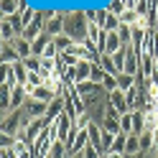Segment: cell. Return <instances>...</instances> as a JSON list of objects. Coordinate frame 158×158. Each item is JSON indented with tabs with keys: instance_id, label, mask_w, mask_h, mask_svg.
<instances>
[{
	"instance_id": "1",
	"label": "cell",
	"mask_w": 158,
	"mask_h": 158,
	"mask_svg": "<svg viewBox=\"0 0 158 158\" xmlns=\"http://www.w3.org/2000/svg\"><path fill=\"white\" fill-rule=\"evenodd\" d=\"M87 31H89V21H87L84 10L66 13V26H64V33L72 38L74 44H84V41H87Z\"/></svg>"
},
{
	"instance_id": "2",
	"label": "cell",
	"mask_w": 158,
	"mask_h": 158,
	"mask_svg": "<svg viewBox=\"0 0 158 158\" xmlns=\"http://www.w3.org/2000/svg\"><path fill=\"white\" fill-rule=\"evenodd\" d=\"M107 102H110L112 107L120 115H125V112H130V107H127V97H125V92L120 89V87H117V89H112L110 94H107Z\"/></svg>"
},
{
	"instance_id": "3",
	"label": "cell",
	"mask_w": 158,
	"mask_h": 158,
	"mask_svg": "<svg viewBox=\"0 0 158 158\" xmlns=\"http://www.w3.org/2000/svg\"><path fill=\"white\" fill-rule=\"evenodd\" d=\"M87 145H89V130L84 127V130H79V133L74 135V140H72V145H69L66 151H69V156H79Z\"/></svg>"
},
{
	"instance_id": "4",
	"label": "cell",
	"mask_w": 158,
	"mask_h": 158,
	"mask_svg": "<svg viewBox=\"0 0 158 158\" xmlns=\"http://www.w3.org/2000/svg\"><path fill=\"white\" fill-rule=\"evenodd\" d=\"M23 110H26V115L31 117V120H38V117H46V112H48V105H46V102L28 100V105L23 107Z\"/></svg>"
},
{
	"instance_id": "5",
	"label": "cell",
	"mask_w": 158,
	"mask_h": 158,
	"mask_svg": "<svg viewBox=\"0 0 158 158\" xmlns=\"http://www.w3.org/2000/svg\"><path fill=\"white\" fill-rule=\"evenodd\" d=\"M92 61H79L74 66V84H82V82H89V77H92Z\"/></svg>"
},
{
	"instance_id": "6",
	"label": "cell",
	"mask_w": 158,
	"mask_h": 158,
	"mask_svg": "<svg viewBox=\"0 0 158 158\" xmlns=\"http://www.w3.org/2000/svg\"><path fill=\"white\" fill-rule=\"evenodd\" d=\"M31 100H36V102H46V105H51V102L56 100V92H54V89H48V87L44 84V87H36V89L31 92Z\"/></svg>"
},
{
	"instance_id": "7",
	"label": "cell",
	"mask_w": 158,
	"mask_h": 158,
	"mask_svg": "<svg viewBox=\"0 0 158 158\" xmlns=\"http://www.w3.org/2000/svg\"><path fill=\"white\" fill-rule=\"evenodd\" d=\"M10 44H13V48L18 51V56H21V59H28V56H33V46H31V41H26V38L15 36Z\"/></svg>"
},
{
	"instance_id": "8",
	"label": "cell",
	"mask_w": 158,
	"mask_h": 158,
	"mask_svg": "<svg viewBox=\"0 0 158 158\" xmlns=\"http://www.w3.org/2000/svg\"><path fill=\"white\" fill-rule=\"evenodd\" d=\"M0 59H3V64H15L21 61V56H18V51L13 48V44H0Z\"/></svg>"
},
{
	"instance_id": "9",
	"label": "cell",
	"mask_w": 158,
	"mask_h": 158,
	"mask_svg": "<svg viewBox=\"0 0 158 158\" xmlns=\"http://www.w3.org/2000/svg\"><path fill=\"white\" fill-rule=\"evenodd\" d=\"M51 41H54V36H48V33L44 31V33L38 36V38H36L33 44H31V46H33V56H44V51H46V46L51 44Z\"/></svg>"
},
{
	"instance_id": "10",
	"label": "cell",
	"mask_w": 158,
	"mask_h": 158,
	"mask_svg": "<svg viewBox=\"0 0 158 158\" xmlns=\"http://www.w3.org/2000/svg\"><path fill=\"white\" fill-rule=\"evenodd\" d=\"M123 48V41H120V36H117V31H112V33H107V46H105V54L107 56H112V54H117Z\"/></svg>"
},
{
	"instance_id": "11",
	"label": "cell",
	"mask_w": 158,
	"mask_h": 158,
	"mask_svg": "<svg viewBox=\"0 0 158 158\" xmlns=\"http://www.w3.org/2000/svg\"><path fill=\"white\" fill-rule=\"evenodd\" d=\"M145 133V110H135L133 112V135Z\"/></svg>"
},
{
	"instance_id": "12",
	"label": "cell",
	"mask_w": 158,
	"mask_h": 158,
	"mask_svg": "<svg viewBox=\"0 0 158 158\" xmlns=\"http://www.w3.org/2000/svg\"><path fill=\"white\" fill-rule=\"evenodd\" d=\"M21 5L23 3H18V0H0V13H3V18H8L21 10Z\"/></svg>"
},
{
	"instance_id": "13",
	"label": "cell",
	"mask_w": 158,
	"mask_h": 158,
	"mask_svg": "<svg viewBox=\"0 0 158 158\" xmlns=\"http://www.w3.org/2000/svg\"><path fill=\"white\" fill-rule=\"evenodd\" d=\"M127 138H130L127 133H117V135H115V143H112V148H110L107 153H120V156H125V145H127Z\"/></svg>"
},
{
	"instance_id": "14",
	"label": "cell",
	"mask_w": 158,
	"mask_h": 158,
	"mask_svg": "<svg viewBox=\"0 0 158 158\" xmlns=\"http://www.w3.org/2000/svg\"><path fill=\"white\" fill-rule=\"evenodd\" d=\"M135 84H138V77H133V74H117V87H120L123 92L133 89Z\"/></svg>"
},
{
	"instance_id": "15",
	"label": "cell",
	"mask_w": 158,
	"mask_h": 158,
	"mask_svg": "<svg viewBox=\"0 0 158 158\" xmlns=\"http://www.w3.org/2000/svg\"><path fill=\"white\" fill-rule=\"evenodd\" d=\"M138 153H143L140 151V135H130L127 145H125V156H138Z\"/></svg>"
},
{
	"instance_id": "16",
	"label": "cell",
	"mask_w": 158,
	"mask_h": 158,
	"mask_svg": "<svg viewBox=\"0 0 158 158\" xmlns=\"http://www.w3.org/2000/svg\"><path fill=\"white\" fill-rule=\"evenodd\" d=\"M15 36H18V33H15V28H13V26L8 23L5 18H3V23H0V38H3L5 44H10V41H13Z\"/></svg>"
},
{
	"instance_id": "17",
	"label": "cell",
	"mask_w": 158,
	"mask_h": 158,
	"mask_svg": "<svg viewBox=\"0 0 158 158\" xmlns=\"http://www.w3.org/2000/svg\"><path fill=\"white\" fill-rule=\"evenodd\" d=\"M13 69H15L18 84H21V87H26V84H28V69H26V64H23V59H21V61H15V64H13Z\"/></svg>"
},
{
	"instance_id": "18",
	"label": "cell",
	"mask_w": 158,
	"mask_h": 158,
	"mask_svg": "<svg viewBox=\"0 0 158 158\" xmlns=\"http://www.w3.org/2000/svg\"><path fill=\"white\" fill-rule=\"evenodd\" d=\"M117 36H120V41H123V46H133V26H120L117 28Z\"/></svg>"
},
{
	"instance_id": "19",
	"label": "cell",
	"mask_w": 158,
	"mask_h": 158,
	"mask_svg": "<svg viewBox=\"0 0 158 158\" xmlns=\"http://www.w3.org/2000/svg\"><path fill=\"white\" fill-rule=\"evenodd\" d=\"M72 38H69L66 33H61V36H54V46L59 48V54H64V51H69V48H72Z\"/></svg>"
},
{
	"instance_id": "20",
	"label": "cell",
	"mask_w": 158,
	"mask_h": 158,
	"mask_svg": "<svg viewBox=\"0 0 158 158\" xmlns=\"http://www.w3.org/2000/svg\"><path fill=\"white\" fill-rule=\"evenodd\" d=\"M120 133L133 135V112H125V115L120 117Z\"/></svg>"
},
{
	"instance_id": "21",
	"label": "cell",
	"mask_w": 158,
	"mask_h": 158,
	"mask_svg": "<svg viewBox=\"0 0 158 158\" xmlns=\"http://www.w3.org/2000/svg\"><path fill=\"white\" fill-rule=\"evenodd\" d=\"M105 77H107V72L100 66V64H94L92 66V77H89V82H94V84H102L105 82Z\"/></svg>"
},
{
	"instance_id": "22",
	"label": "cell",
	"mask_w": 158,
	"mask_h": 158,
	"mask_svg": "<svg viewBox=\"0 0 158 158\" xmlns=\"http://www.w3.org/2000/svg\"><path fill=\"white\" fill-rule=\"evenodd\" d=\"M100 66L105 69L107 74H115V77L120 74V72H117V69H115V64H112V56H107V54H102V59H100Z\"/></svg>"
},
{
	"instance_id": "23",
	"label": "cell",
	"mask_w": 158,
	"mask_h": 158,
	"mask_svg": "<svg viewBox=\"0 0 158 158\" xmlns=\"http://www.w3.org/2000/svg\"><path fill=\"white\" fill-rule=\"evenodd\" d=\"M5 21H8V23H10V26L15 28V33H18V36L23 33V28H26V26H23V21H21V13H13V15H8Z\"/></svg>"
},
{
	"instance_id": "24",
	"label": "cell",
	"mask_w": 158,
	"mask_h": 158,
	"mask_svg": "<svg viewBox=\"0 0 158 158\" xmlns=\"http://www.w3.org/2000/svg\"><path fill=\"white\" fill-rule=\"evenodd\" d=\"M23 64L28 72H41V56H28V59H23Z\"/></svg>"
},
{
	"instance_id": "25",
	"label": "cell",
	"mask_w": 158,
	"mask_h": 158,
	"mask_svg": "<svg viewBox=\"0 0 158 158\" xmlns=\"http://www.w3.org/2000/svg\"><path fill=\"white\" fill-rule=\"evenodd\" d=\"M138 18H140V15H138L135 10H130V8H127V10L120 15V23H125V26H135V23H138Z\"/></svg>"
},
{
	"instance_id": "26",
	"label": "cell",
	"mask_w": 158,
	"mask_h": 158,
	"mask_svg": "<svg viewBox=\"0 0 158 158\" xmlns=\"http://www.w3.org/2000/svg\"><path fill=\"white\" fill-rule=\"evenodd\" d=\"M107 8H110V13H115V15H123V13L127 10L123 0H110V3H107Z\"/></svg>"
},
{
	"instance_id": "27",
	"label": "cell",
	"mask_w": 158,
	"mask_h": 158,
	"mask_svg": "<svg viewBox=\"0 0 158 158\" xmlns=\"http://www.w3.org/2000/svg\"><path fill=\"white\" fill-rule=\"evenodd\" d=\"M82 158H102V151H100V148H94V145L89 143V145L82 151Z\"/></svg>"
},
{
	"instance_id": "28",
	"label": "cell",
	"mask_w": 158,
	"mask_h": 158,
	"mask_svg": "<svg viewBox=\"0 0 158 158\" xmlns=\"http://www.w3.org/2000/svg\"><path fill=\"white\" fill-rule=\"evenodd\" d=\"M102 87L107 89V94H110L112 89H117V77H115V74H107V77H105V82H102Z\"/></svg>"
},
{
	"instance_id": "29",
	"label": "cell",
	"mask_w": 158,
	"mask_h": 158,
	"mask_svg": "<svg viewBox=\"0 0 158 158\" xmlns=\"http://www.w3.org/2000/svg\"><path fill=\"white\" fill-rule=\"evenodd\" d=\"M41 59H59V48L54 46V41L46 46V51H44V56H41Z\"/></svg>"
},
{
	"instance_id": "30",
	"label": "cell",
	"mask_w": 158,
	"mask_h": 158,
	"mask_svg": "<svg viewBox=\"0 0 158 158\" xmlns=\"http://www.w3.org/2000/svg\"><path fill=\"white\" fill-rule=\"evenodd\" d=\"M102 158H107V153H102Z\"/></svg>"
},
{
	"instance_id": "31",
	"label": "cell",
	"mask_w": 158,
	"mask_h": 158,
	"mask_svg": "<svg viewBox=\"0 0 158 158\" xmlns=\"http://www.w3.org/2000/svg\"><path fill=\"white\" fill-rule=\"evenodd\" d=\"M138 3H140V0H135V5H138Z\"/></svg>"
}]
</instances>
